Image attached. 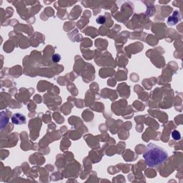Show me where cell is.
Returning a JSON list of instances; mask_svg holds the SVG:
<instances>
[{
    "label": "cell",
    "mask_w": 183,
    "mask_h": 183,
    "mask_svg": "<svg viewBox=\"0 0 183 183\" xmlns=\"http://www.w3.org/2000/svg\"><path fill=\"white\" fill-rule=\"evenodd\" d=\"M143 158L148 167H155L167 159L168 154L162 148L155 144H150L147 145V149L143 155Z\"/></svg>",
    "instance_id": "obj_1"
},
{
    "label": "cell",
    "mask_w": 183,
    "mask_h": 183,
    "mask_svg": "<svg viewBox=\"0 0 183 183\" xmlns=\"http://www.w3.org/2000/svg\"><path fill=\"white\" fill-rule=\"evenodd\" d=\"M12 122L14 125H23L26 123V118L23 115L20 113H16V114H14L12 117Z\"/></svg>",
    "instance_id": "obj_2"
},
{
    "label": "cell",
    "mask_w": 183,
    "mask_h": 183,
    "mask_svg": "<svg viewBox=\"0 0 183 183\" xmlns=\"http://www.w3.org/2000/svg\"><path fill=\"white\" fill-rule=\"evenodd\" d=\"M97 22L100 24H103V23H105V18L102 16H100V17H99L98 19H97Z\"/></svg>",
    "instance_id": "obj_5"
},
{
    "label": "cell",
    "mask_w": 183,
    "mask_h": 183,
    "mask_svg": "<svg viewBox=\"0 0 183 183\" xmlns=\"http://www.w3.org/2000/svg\"><path fill=\"white\" fill-rule=\"evenodd\" d=\"M172 137L175 140H179L181 138V134L177 130H174L172 132Z\"/></svg>",
    "instance_id": "obj_3"
},
{
    "label": "cell",
    "mask_w": 183,
    "mask_h": 183,
    "mask_svg": "<svg viewBox=\"0 0 183 183\" xmlns=\"http://www.w3.org/2000/svg\"><path fill=\"white\" fill-rule=\"evenodd\" d=\"M52 59L54 62H59L61 59V56L59 54H55L53 55Z\"/></svg>",
    "instance_id": "obj_4"
}]
</instances>
